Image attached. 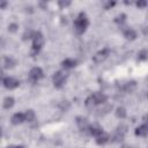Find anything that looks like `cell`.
Masks as SVG:
<instances>
[{"mask_svg":"<svg viewBox=\"0 0 148 148\" xmlns=\"http://www.w3.org/2000/svg\"><path fill=\"white\" fill-rule=\"evenodd\" d=\"M89 25V21L84 13H80L77 17L74 20V30L77 35H81L86 31V29Z\"/></svg>","mask_w":148,"mask_h":148,"instance_id":"6da1fadb","label":"cell"},{"mask_svg":"<svg viewBox=\"0 0 148 148\" xmlns=\"http://www.w3.org/2000/svg\"><path fill=\"white\" fill-rule=\"evenodd\" d=\"M43 44H44V36L39 31H35L34 37H32V51H31V54L37 53L42 49Z\"/></svg>","mask_w":148,"mask_h":148,"instance_id":"7a4b0ae2","label":"cell"},{"mask_svg":"<svg viewBox=\"0 0 148 148\" xmlns=\"http://www.w3.org/2000/svg\"><path fill=\"white\" fill-rule=\"evenodd\" d=\"M52 79H53V84H54V87H56V88H61V87L65 84V82H66L67 74L64 73L62 71H58V72L54 73V75H53Z\"/></svg>","mask_w":148,"mask_h":148,"instance_id":"3957f363","label":"cell"},{"mask_svg":"<svg viewBox=\"0 0 148 148\" xmlns=\"http://www.w3.org/2000/svg\"><path fill=\"white\" fill-rule=\"evenodd\" d=\"M110 54V49L109 47H105V49H102L101 51H98L94 57H92V60L96 62V64H99V62H103Z\"/></svg>","mask_w":148,"mask_h":148,"instance_id":"277c9868","label":"cell"},{"mask_svg":"<svg viewBox=\"0 0 148 148\" xmlns=\"http://www.w3.org/2000/svg\"><path fill=\"white\" fill-rule=\"evenodd\" d=\"M2 83H3L5 88H7V89H15V88L18 87V84H20V82H18L16 79L12 77V76L5 77V79L2 80Z\"/></svg>","mask_w":148,"mask_h":148,"instance_id":"5b68a950","label":"cell"},{"mask_svg":"<svg viewBox=\"0 0 148 148\" xmlns=\"http://www.w3.org/2000/svg\"><path fill=\"white\" fill-rule=\"evenodd\" d=\"M43 75H44V73H43V71H42L40 67H34V68H31L30 72H29V76H30V79L34 80V81H37V80L42 79Z\"/></svg>","mask_w":148,"mask_h":148,"instance_id":"8992f818","label":"cell"},{"mask_svg":"<svg viewBox=\"0 0 148 148\" xmlns=\"http://www.w3.org/2000/svg\"><path fill=\"white\" fill-rule=\"evenodd\" d=\"M91 97H92V99H94V102H95V105H97V104H103V103L106 102V96H105L103 92H99V91L94 92V94L91 95Z\"/></svg>","mask_w":148,"mask_h":148,"instance_id":"52a82bcc","label":"cell"},{"mask_svg":"<svg viewBox=\"0 0 148 148\" xmlns=\"http://www.w3.org/2000/svg\"><path fill=\"white\" fill-rule=\"evenodd\" d=\"M76 124L79 126V128L81 131H84V130H89V124H88V119L84 118V117H77L76 118Z\"/></svg>","mask_w":148,"mask_h":148,"instance_id":"ba28073f","label":"cell"},{"mask_svg":"<svg viewBox=\"0 0 148 148\" xmlns=\"http://www.w3.org/2000/svg\"><path fill=\"white\" fill-rule=\"evenodd\" d=\"M89 133H90V135L97 138L101 134H103L104 132H103V128L101 126H98V125H91V126H89Z\"/></svg>","mask_w":148,"mask_h":148,"instance_id":"9c48e42d","label":"cell"},{"mask_svg":"<svg viewBox=\"0 0 148 148\" xmlns=\"http://www.w3.org/2000/svg\"><path fill=\"white\" fill-rule=\"evenodd\" d=\"M12 124H14V125H18V124H22L24 120H25V117H24V113H20V112H17V113H14L13 116H12Z\"/></svg>","mask_w":148,"mask_h":148,"instance_id":"30bf717a","label":"cell"},{"mask_svg":"<svg viewBox=\"0 0 148 148\" xmlns=\"http://www.w3.org/2000/svg\"><path fill=\"white\" fill-rule=\"evenodd\" d=\"M148 134V124H142L141 126L136 127L135 130V135H139V136H146Z\"/></svg>","mask_w":148,"mask_h":148,"instance_id":"8fae6325","label":"cell"},{"mask_svg":"<svg viewBox=\"0 0 148 148\" xmlns=\"http://www.w3.org/2000/svg\"><path fill=\"white\" fill-rule=\"evenodd\" d=\"M124 36H125L126 39L133 40V39L136 38V31H135L134 29H132V28H128V29H126V30L124 31Z\"/></svg>","mask_w":148,"mask_h":148,"instance_id":"7c38bea8","label":"cell"},{"mask_svg":"<svg viewBox=\"0 0 148 148\" xmlns=\"http://www.w3.org/2000/svg\"><path fill=\"white\" fill-rule=\"evenodd\" d=\"M135 87H136V83H135V81H128V82H126L125 84H124V91H126V92H132L134 89H135Z\"/></svg>","mask_w":148,"mask_h":148,"instance_id":"4fadbf2b","label":"cell"},{"mask_svg":"<svg viewBox=\"0 0 148 148\" xmlns=\"http://www.w3.org/2000/svg\"><path fill=\"white\" fill-rule=\"evenodd\" d=\"M62 67L64 68H73L76 66V61L74 59H65L62 62H61Z\"/></svg>","mask_w":148,"mask_h":148,"instance_id":"5bb4252c","label":"cell"},{"mask_svg":"<svg viewBox=\"0 0 148 148\" xmlns=\"http://www.w3.org/2000/svg\"><path fill=\"white\" fill-rule=\"evenodd\" d=\"M108 141H109V135L106 133H103V134H101L99 136L96 138V143L97 145H105Z\"/></svg>","mask_w":148,"mask_h":148,"instance_id":"9a60e30c","label":"cell"},{"mask_svg":"<svg viewBox=\"0 0 148 148\" xmlns=\"http://www.w3.org/2000/svg\"><path fill=\"white\" fill-rule=\"evenodd\" d=\"M14 102H15V101H14V98L8 96V97H6V98L3 99L2 105H3V108H5V109H10V108L14 105Z\"/></svg>","mask_w":148,"mask_h":148,"instance_id":"2e32d148","label":"cell"},{"mask_svg":"<svg viewBox=\"0 0 148 148\" xmlns=\"http://www.w3.org/2000/svg\"><path fill=\"white\" fill-rule=\"evenodd\" d=\"M126 114H127V112H126L125 108H123V106H118V108L116 109V116H117L118 118L124 119V118L126 117Z\"/></svg>","mask_w":148,"mask_h":148,"instance_id":"e0dca14e","label":"cell"},{"mask_svg":"<svg viewBox=\"0 0 148 148\" xmlns=\"http://www.w3.org/2000/svg\"><path fill=\"white\" fill-rule=\"evenodd\" d=\"M14 66H15V61H14L12 58L6 57V58L3 59V67H5V68H13Z\"/></svg>","mask_w":148,"mask_h":148,"instance_id":"ac0fdd59","label":"cell"},{"mask_svg":"<svg viewBox=\"0 0 148 148\" xmlns=\"http://www.w3.org/2000/svg\"><path fill=\"white\" fill-rule=\"evenodd\" d=\"M24 117H25V120L27 121H34L35 120V117H36L35 111L34 110H27L24 112Z\"/></svg>","mask_w":148,"mask_h":148,"instance_id":"d6986e66","label":"cell"},{"mask_svg":"<svg viewBox=\"0 0 148 148\" xmlns=\"http://www.w3.org/2000/svg\"><path fill=\"white\" fill-rule=\"evenodd\" d=\"M148 58V51L147 50H141L138 54V59L139 60H146Z\"/></svg>","mask_w":148,"mask_h":148,"instance_id":"ffe728a7","label":"cell"},{"mask_svg":"<svg viewBox=\"0 0 148 148\" xmlns=\"http://www.w3.org/2000/svg\"><path fill=\"white\" fill-rule=\"evenodd\" d=\"M86 106H88V108H92V106H95V102H94V99H92V97L91 96H89L87 99H86Z\"/></svg>","mask_w":148,"mask_h":148,"instance_id":"44dd1931","label":"cell"},{"mask_svg":"<svg viewBox=\"0 0 148 148\" xmlns=\"http://www.w3.org/2000/svg\"><path fill=\"white\" fill-rule=\"evenodd\" d=\"M125 18H126V15H125V14H120V15H118V16L116 17L114 21H116L117 23H120V24H121V23L125 22Z\"/></svg>","mask_w":148,"mask_h":148,"instance_id":"7402d4cb","label":"cell"},{"mask_svg":"<svg viewBox=\"0 0 148 148\" xmlns=\"http://www.w3.org/2000/svg\"><path fill=\"white\" fill-rule=\"evenodd\" d=\"M17 28H18V25H17L16 23H10V24L8 25V31H10V32H15V31L17 30Z\"/></svg>","mask_w":148,"mask_h":148,"instance_id":"603a6c76","label":"cell"},{"mask_svg":"<svg viewBox=\"0 0 148 148\" xmlns=\"http://www.w3.org/2000/svg\"><path fill=\"white\" fill-rule=\"evenodd\" d=\"M58 5H59L60 8H65V7L71 5V1H62V0H60V1H58Z\"/></svg>","mask_w":148,"mask_h":148,"instance_id":"cb8c5ba5","label":"cell"},{"mask_svg":"<svg viewBox=\"0 0 148 148\" xmlns=\"http://www.w3.org/2000/svg\"><path fill=\"white\" fill-rule=\"evenodd\" d=\"M114 5H116L114 1H108V2H104V8H105V9H110V8L113 7Z\"/></svg>","mask_w":148,"mask_h":148,"instance_id":"d4e9b609","label":"cell"},{"mask_svg":"<svg viewBox=\"0 0 148 148\" xmlns=\"http://www.w3.org/2000/svg\"><path fill=\"white\" fill-rule=\"evenodd\" d=\"M136 6H138L139 8H143V7L147 6V1H145V0H139V1H136Z\"/></svg>","mask_w":148,"mask_h":148,"instance_id":"484cf974","label":"cell"},{"mask_svg":"<svg viewBox=\"0 0 148 148\" xmlns=\"http://www.w3.org/2000/svg\"><path fill=\"white\" fill-rule=\"evenodd\" d=\"M6 5H7V2H6V1H2V2L0 3V7H1V8H5V7H6Z\"/></svg>","mask_w":148,"mask_h":148,"instance_id":"4316f807","label":"cell"},{"mask_svg":"<svg viewBox=\"0 0 148 148\" xmlns=\"http://www.w3.org/2000/svg\"><path fill=\"white\" fill-rule=\"evenodd\" d=\"M143 121H145L146 124H148V114H146V116L143 117Z\"/></svg>","mask_w":148,"mask_h":148,"instance_id":"83f0119b","label":"cell"},{"mask_svg":"<svg viewBox=\"0 0 148 148\" xmlns=\"http://www.w3.org/2000/svg\"><path fill=\"white\" fill-rule=\"evenodd\" d=\"M8 148H24V147H22V146H10Z\"/></svg>","mask_w":148,"mask_h":148,"instance_id":"f1b7e54d","label":"cell"},{"mask_svg":"<svg viewBox=\"0 0 148 148\" xmlns=\"http://www.w3.org/2000/svg\"><path fill=\"white\" fill-rule=\"evenodd\" d=\"M121 148H131V147L127 146V145H124V146H121Z\"/></svg>","mask_w":148,"mask_h":148,"instance_id":"f546056e","label":"cell"},{"mask_svg":"<svg viewBox=\"0 0 148 148\" xmlns=\"http://www.w3.org/2000/svg\"><path fill=\"white\" fill-rule=\"evenodd\" d=\"M147 97H148V91H147Z\"/></svg>","mask_w":148,"mask_h":148,"instance_id":"4dcf8cb0","label":"cell"}]
</instances>
